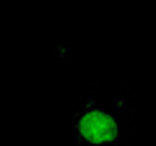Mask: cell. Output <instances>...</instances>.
<instances>
[{"instance_id":"6da1fadb","label":"cell","mask_w":156,"mask_h":146,"mask_svg":"<svg viewBox=\"0 0 156 146\" xmlns=\"http://www.w3.org/2000/svg\"><path fill=\"white\" fill-rule=\"evenodd\" d=\"M76 136L83 141V144L109 146L112 141H117L120 128H117V120L112 118L107 110H99V107L91 102L76 120Z\"/></svg>"}]
</instances>
